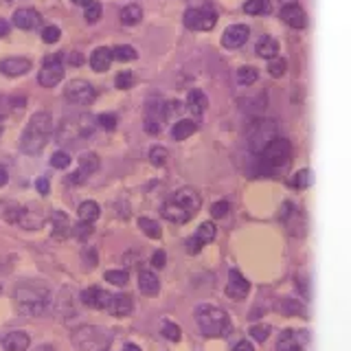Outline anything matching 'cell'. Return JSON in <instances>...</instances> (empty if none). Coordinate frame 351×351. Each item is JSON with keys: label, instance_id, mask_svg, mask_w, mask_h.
<instances>
[{"label": "cell", "instance_id": "obj_1", "mask_svg": "<svg viewBox=\"0 0 351 351\" xmlns=\"http://www.w3.org/2000/svg\"><path fill=\"white\" fill-rule=\"evenodd\" d=\"M14 299H16V307L25 316H42V314H47V310L51 307L53 294L49 288H44L40 283L25 281L16 285Z\"/></svg>", "mask_w": 351, "mask_h": 351}, {"label": "cell", "instance_id": "obj_2", "mask_svg": "<svg viewBox=\"0 0 351 351\" xmlns=\"http://www.w3.org/2000/svg\"><path fill=\"white\" fill-rule=\"evenodd\" d=\"M200 193L191 189V186H184V189H178L162 204V217L171 224H186L200 211Z\"/></svg>", "mask_w": 351, "mask_h": 351}, {"label": "cell", "instance_id": "obj_3", "mask_svg": "<svg viewBox=\"0 0 351 351\" xmlns=\"http://www.w3.org/2000/svg\"><path fill=\"white\" fill-rule=\"evenodd\" d=\"M193 318H195L197 329H200V334L206 338H224L230 332V318L222 307H217V305H211V303L197 305Z\"/></svg>", "mask_w": 351, "mask_h": 351}, {"label": "cell", "instance_id": "obj_4", "mask_svg": "<svg viewBox=\"0 0 351 351\" xmlns=\"http://www.w3.org/2000/svg\"><path fill=\"white\" fill-rule=\"evenodd\" d=\"M53 134V117L49 112H36L22 132L20 149L25 154H40Z\"/></svg>", "mask_w": 351, "mask_h": 351}, {"label": "cell", "instance_id": "obj_5", "mask_svg": "<svg viewBox=\"0 0 351 351\" xmlns=\"http://www.w3.org/2000/svg\"><path fill=\"white\" fill-rule=\"evenodd\" d=\"M110 340L112 336L97 325H84L73 332V345L80 351H108Z\"/></svg>", "mask_w": 351, "mask_h": 351}, {"label": "cell", "instance_id": "obj_6", "mask_svg": "<svg viewBox=\"0 0 351 351\" xmlns=\"http://www.w3.org/2000/svg\"><path fill=\"white\" fill-rule=\"evenodd\" d=\"M290 154H292L290 141L277 136L274 141H270V145H268L266 149L261 152V162L266 165L268 169L283 167V165L290 160Z\"/></svg>", "mask_w": 351, "mask_h": 351}, {"label": "cell", "instance_id": "obj_7", "mask_svg": "<svg viewBox=\"0 0 351 351\" xmlns=\"http://www.w3.org/2000/svg\"><path fill=\"white\" fill-rule=\"evenodd\" d=\"M64 80V64H62V53L49 55L42 64V71L38 75V82L44 88H53Z\"/></svg>", "mask_w": 351, "mask_h": 351}, {"label": "cell", "instance_id": "obj_8", "mask_svg": "<svg viewBox=\"0 0 351 351\" xmlns=\"http://www.w3.org/2000/svg\"><path fill=\"white\" fill-rule=\"evenodd\" d=\"M217 22L215 11L211 9H202V7H193L184 11V27L191 31H211Z\"/></svg>", "mask_w": 351, "mask_h": 351}, {"label": "cell", "instance_id": "obj_9", "mask_svg": "<svg viewBox=\"0 0 351 351\" xmlns=\"http://www.w3.org/2000/svg\"><path fill=\"white\" fill-rule=\"evenodd\" d=\"M95 88L93 84H88L86 80H73L69 82V86L64 88V97L69 99L75 106H88L95 101Z\"/></svg>", "mask_w": 351, "mask_h": 351}, {"label": "cell", "instance_id": "obj_10", "mask_svg": "<svg viewBox=\"0 0 351 351\" xmlns=\"http://www.w3.org/2000/svg\"><path fill=\"white\" fill-rule=\"evenodd\" d=\"M90 134H93V119L84 114V117H77L75 121H64L62 132H60V141L71 143L73 138L90 136Z\"/></svg>", "mask_w": 351, "mask_h": 351}, {"label": "cell", "instance_id": "obj_11", "mask_svg": "<svg viewBox=\"0 0 351 351\" xmlns=\"http://www.w3.org/2000/svg\"><path fill=\"white\" fill-rule=\"evenodd\" d=\"M310 334L303 329H285L277 340V351H307Z\"/></svg>", "mask_w": 351, "mask_h": 351}, {"label": "cell", "instance_id": "obj_12", "mask_svg": "<svg viewBox=\"0 0 351 351\" xmlns=\"http://www.w3.org/2000/svg\"><path fill=\"white\" fill-rule=\"evenodd\" d=\"M274 138L277 136H274L272 121H259V123H255V128H252V132H250V149L255 154H261L270 145V141H274Z\"/></svg>", "mask_w": 351, "mask_h": 351}, {"label": "cell", "instance_id": "obj_13", "mask_svg": "<svg viewBox=\"0 0 351 351\" xmlns=\"http://www.w3.org/2000/svg\"><path fill=\"white\" fill-rule=\"evenodd\" d=\"M213 239H215V224L213 222H204V224L197 226V230L189 239H186L184 250L189 252V255H197V252L202 250V246L211 244Z\"/></svg>", "mask_w": 351, "mask_h": 351}, {"label": "cell", "instance_id": "obj_14", "mask_svg": "<svg viewBox=\"0 0 351 351\" xmlns=\"http://www.w3.org/2000/svg\"><path fill=\"white\" fill-rule=\"evenodd\" d=\"M5 219L11 224H20L22 228L27 230H36L42 226V215H36L29 208H22V206H11L5 211Z\"/></svg>", "mask_w": 351, "mask_h": 351}, {"label": "cell", "instance_id": "obj_15", "mask_svg": "<svg viewBox=\"0 0 351 351\" xmlns=\"http://www.w3.org/2000/svg\"><path fill=\"white\" fill-rule=\"evenodd\" d=\"M250 292V283L246 281V277L239 270H230L228 272V283H226V296L233 301H241L246 299Z\"/></svg>", "mask_w": 351, "mask_h": 351}, {"label": "cell", "instance_id": "obj_16", "mask_svg": "<svg viewBox=\"0 0 351 351\" xmlns=\"http://www.w3.org/2000/svg\"><path fill=\"white\" fill-rule=\"evenodd\" d=\"M248 36H250V29L246 25H230L222 33V47L224 49H230V51L241 49L246 44Z\"/></svg>", "mask_w": 351, "mask_h": 351}, {"label": "cell", "instance_id": "obj_17", "mask_svg": "<svg viewBox=\"0 0 351 351\" xmlns=\"http://www.w3.org/2000/svg\"><path fill=\"white\" fill-rule=\"evenodd\" d=\"M80 299H82L84 305L93 307V310H108L110 299H112V296H110L106 290H101V288H97V285H93V288H88V290H84V292L80 294Z\"/></svg>", "mask_w": 351, "mask_h": 351}, {"label": "cell", "instance_id": "obj_18", "mask_svg": "<svg viewBox=\"0 0 351 351\" xmlns=\"http://www.w3.org/2000/svg\"><path fill=\"white\" fill-rule=\"evenodd\" d=\"M162 121H165V104H160V101L147 104V110H145V132L147 134H158Z\"/></svg>", "mask_w": 351, "mask_h": 351}, {"label": "cell", "instance_id": "obj_19", "mask_svg": "<svg viewBox=\"0 0 351 351\" xmlns=\"http://www.w3.org/2000/svg\"><path fill=\"white\" fill-rule=\"evenodd\" d=\"M281 20L292 29H305L307 27V14L303 11V7H299L296 3L292 5H283L281 9Z\"/></svg>", "mask_w": 351, "mask_h": 351}, {"label": "cell", "instance_id": "obj_20", "mask_svg": "<svg viewBox=\"0 0 351 351\" xmlns=\"http://www.w3.org/2000/svg\"><path fill=\"white\" fill-rule=\"evenodd\" d=\"M31 71V60L27 58H7L0 62V73L5 77H20Z\"/></svg>", "mask_w": 351, "mask_h": 351}, {"label": "cell", "instance_id": "obj_21", "mask_svg": "<svg viewBox=\"0 0 351 351\" xmlns=\"http://www.w3.org/2000/svg\"><path fill=\"white\" fill-rule=\"evenodd\" d=\"M40 22H42V18L36 9L25 7V9H18L14 14V25L22 31H33L36 27H40Z\"/></svg>", "mask_w": 351, "mask_h": 351}, {"label": "cell", "instance_id": "obj_22", "mask_svg": "<svg viewBox=\"0 0 351 351\" xmlns=\"http://www.w3.org/2000/svg\"><path fill=\"white\" fill-rule=\"evenodd\" d=\"M108 310L117 318H125L132 314V310H134V301H132L130 294H114L112 299H110Z\"/></svg>", "mask_w": 351, "mask_h": 351}, {"label": "cell", "instance_id": "obj_23", "mask_svg": "<svg viewBox=\"0 0 351 351\" xmlns=\"http://www.w3.org/2000/svg\"><path fill=\"white\" fill-rule=\"evenodd\" d=\"M31 345V338L27 332H9L3 338V349L5 351H27Z\"/></svg>", "mask_w": 351, "mask_h": 351}, {"label": "cell", "instance_id": "obj_24", "mask_svg": "<svg viewBox=\"0 0 351 351\" xmlns=\"http://www.w3.org/2000/svg\"><path fill=\"white\" fill-rule=\"evenodd\" d=\"M112 60H114L112 49L99 47L90 55V66H93V71H97V73H106L110 69V64H112Z\"/></svg>", "mask_w": 351, "mask_h": 351}, {"label": "cell", "instance_id": "obj_25", "mask_svg": "<svg viewBox=\"0 0 351 351\" xmlns=\"http://www.w3.org/2000/svg\"><path fill=\"white\" fill-rule=\"evenodd\" d=\"M51 226H53V235L58 237V239H64V237H69L73 233L71 219H69V215L62 213V211H53V215H51Z\"/></svg>", "mask_w": 351, "mask_h": 351}, {"label": "cell", "instance_id": "obj_26", "mask_svg": "<svg viewBox=\"0 0 351 351\" xmlns=\"http://www.w3.org/2000/svg\"><path fill=\"white\" fill-rule=\"evenodd\" d=\"M255 53L259 55V58L263 60H274V58H279V42L270 38V36H261L259 42H257V47H255Z\"/></svg>", "mask_w": 351, "mask_h": 351}, {"label": "cell", "instance_id": "obj_27", "mask_svg": "<svg viewBox=\"0 0 351 351\" xmlns=\"http://www.w3.org/2000/svg\"><path fill=\"white\" fill-rule=\"evenodd\" d=\"M138 290H141L143 294H147V296L158 294V290H160V281H158L156 274H154L152 270H141V272H138Z\"/></svg>", "mask_w": 351, "mask_h": 351}, {"label": "cell", "instance_id": "obj_28", "mask_svg": "<svg viewBox=\"0 0 351 351\" xmlns=\"http://www.w3.org/2000/svg\"><path fill=\"white\" fill-rule=\"evenodd\" d=\"M206 106H208V99L202 90H197V88H193V90L186 95V110H189L191 114H195V117L204 114Z\"/></svg>", "mask_w": 351, "mask_h": 351}, {"label": "cell", "instance_id": "obj_29", "mask_svg": "<svg viewBox=\"0 0 351 351\" xmlns=\"http://www.w3.org/2000/svg\"><path fill=\"white\" fill-rule=\"evenodd\" d=\"M195 130H197V123L193 119H180V121H176L173 128H171V138L173 141H186L191 134H195Z\"/></svg>", "mask_w": 351, "mask_h": 351}, {"label": "cell", "instance_id": "obj_30", "mask_svg": "<svg viewBox=\"0 0 351 351\" xmlns=\"http://www.w3.org/2000/svg\"><path fill=\"white\" fill-rule=\"evenodd\" d=\"M77 215H80V222L93 224L95 219L101 215V208H99V204L95 200H86V202L80 204V208H77Z\"/></svg>", "mask_w": 351, "mask_h": 351}, {"label": "cell", "instance_id": "obj_31", "mask_svg": "<svg viewBox=\"0 0 351 351\" xmlns=\"http://www.w3.org/2000/svg\"><path fill=\"white\" fill-rule=\"evenodd\" d=\"M143 18V9L138 5H128L121 9V22H123L125 27H134L138 25Z\"/></svg>", "mask_w": 351, "mask_h": 351}, {"label": "cell", "instance_id": "obj_32", "mask_svg": "<svg viewBox=\"0 0 351 351\" xmlns=\"http://www.w3.org/2000/svg\"><path fill=\"white\" fill-rule=\"evenodd\" d=\"M244 11L250 16H266L272 11V5H270V0H246Z\"/></svg>", "mask_w": 351, "mask_h": 351}, {"label": "cell", "instance_id": "obj_33", "mask_svg": "<svg viewBox=\"0 0 351 351\" xmlns=\"http://www.w3.org/2000/svg\"><path fill=\"white\" fill-rule=\"evenodd\" d=\"M80 169L86 173V176H90L99 169V156L93 152H86L82 154V158H80Z\"/></svg>", "mask_w": 351, "mask_h": 351}, {"label": "cell", "instance_id": "obj_34", "mask_svg": "<svg viewBox=\"0 0 351 351\" xmlns=\"http://www.w3.org/2000/svg\"><path fill=\"white\" fill-rule=\"evenodd\" d=\"M112 55H114V60H119V62H132V60L138 58L136 49L130 47V44H119V47L112 49Z\"/></svg>", "mask_w": 351, "mask_h": 351}, {"label": "cell", "instance_id": "obj_35", "mask_svg": "<svg viewBox=\"0 0 351 351\" xmlns=\"http://www.w3.org/2000/svg\"><path fill=\"white\" fill-rule=\"evenodd\" d=\"M259 80V71L252 69V66H241V69L237 71V82L241 86H252Z\"/></svg>", "mask_w": 351, "mask_h": 351}, {"label": "cell", "instance_id": "obj_36", "mask_svg": "<svg viewBox=\"0 0 351 351\" xmlns=\"http://www.w3.org/2000/svg\"><path fill=\"white\" fill-rule=\"evenodd\" d=\"M138 228L145 233L147 237H152V239H158L160 237V226H158V222H154V219H149V217H141L138 219Z\"/></svg>", "mask_w": 351, "mask_h": 351}, {"label": "cell", "instance_id": "obj_37", "mask_svg": "<svg viewBox=\"0 0 351 351\" xmlns=\"http://www.w3.org/2000/svg\"><path fill=\"white\" fill-rule=\"evenodd\" d=\"M279 307H281V312L285 316H301L303 314V305L296 299H283Z\"/></svg>", "mask_w": 351, "mask_h": 351}, {"label": "cell", "instance_id": "obj_38", "mask_svg": "<svg viewBox=\"0 0 351 351\" xmlns=\"http://www.w3.org/2000/svg\"><path fill=\"white\" fill-rule=\"evenodd\" d=\"M167 158H169V152L165 147L156 145L149 149V160H152V165H156V167H162V165L167 162Z\"/></svg>", "mask_w": 351, "mask_h": 351}, {"label": "cell", "instance_id": "obj_39", "mask_svg": "<svg viewBox=\"0 0 351 351\" xmlns=\"http://www.w3.org/2000/svg\"><path fill=\"white\" fill-rule=\"evenodd\" d=\"M101 14H104L101 5H99V3H90V5L86 7V11H84V18H86L88 25H95V22L101 20Z\"/></svg>", "mask_w": 351, "mask_h": 351}, {"label": "cell", "instance_id": "obj_40", "mask_svg": "<svg viewBox=\"0 0 351 351\" xmlns=\"http://www.w3.org/2000/svg\"><path fill=\"white\" fill-rule=\"evenodd\" d=\"M160 334L165 336V338H167V340H173V343H176V340H180V327L178 325H176V323H171V321H162V327H160Z\"/></svg>", "mask_w": 351, "mask_h": 351}, {"label": "cell", "instance_id": "obj_41", "mask_svg": "<svg viewBox=\"0 0 351 351\" xmlns=\"http://www.w3.org/2000/svg\"><path fill=\"white\" fill-rule=\"evenodd\" d=\"M104 279L112 285H125L128 283V272L125 270H108L104 274Z\"/></svg>", "mask_w": 351, "mask_h": 351}, {"label": "cell", "instance_id": "obj_42", "mask_svg": "<svg viewBox=\"0 0 351 351\" xmlns=\"http://www.w3.org/2000/svg\"><path fill=\"white\" fill-rule=\"evenodd\" d=\"M132 84H134V75H132V71H121L114 80V86L121 88V90H128V88H132Z\"/></svg>", "mask_w": 351, "mask_h": 351}, {"label": "cell", "instance_id": "obj_43", "mask_svg": "<svg viewBox=\"0 0 351 351\" xmlns=\"http://www.w3.org/2000/svg\"><path fill=\"white\" fill-rule=\"evenodd\" d=\"M285 69H288V64H285L283 58H274V60L268 62V73H270L272 77H283Z\"/></svg>", "mask_w": 351, "mask_h": 351}, {"label": "cell", "instance_id": "obj_44", "mask_svg": "<svg viewBox=\"0 0 351 351\" xmlns=\"http://www.w3.org/2000/svg\"><path fill=\"white\" fill-rule=\"evenodd\" d=\"M310 182H312V171L310 169H301L292 180V184L296 186V189H305V186H310Z\"/></svg>", "mask_w": 351, "mask_h": 351}, {"label": "cell", "instance_id": "obj_45", "mask_svg": "<svg viewBox=\"0 0 351 351\" xmlns=\"http://www.w3.org/2000/svg\"><path fill=\"white\" fill-rule=\"evenodd\" d=\"M60 36H62V31H60V27H55V25L42 29V40L47 42V44H55V42L60 40Z\"/></svg>", "mask_w": 351, "mask_h": 351}, {"label": "cell", "instance_id": "obj_46", "mask_svg": "<svg viewBox=\"0 0 351 351\" xmlns=\"http://www.w3.org/2000/svg\"><path fill=\"white\" fill-rule=\"evenodd\" d=\"M51 165L55 169H66L71 165V156L66 152H55L53 158H51Z\"/></svg>", "mask_w": 351, "mask_h": 351}, {"label": "cell", "instance_id": "obj_47", "mask_svg": "<svg viewBox=\"0 0 351 351\" xmlns=\"http://www.w3.org/2000/svg\"><path fill=\"white\" fill-rule=\"evenodd\" d=\"M97 123L101 125L104 130H114L117 123H119V119H117V114L106 112V114H99V117H97Z\"/></svg>", "mask_w": 351, "mask_h": 351}, {"label": "cell", "instance_id": "obj_48", "mask_svg": "<svg viewBox=\"0 0 351 351\" xmlns=\"http://www.w3.org/2000/svg\"><path fill=\"white\" fill-rule=\"evenodd\" d=\"M250 336L259 340V343H263L268 336H270V325H252L250 327Z\"/></svg>", "mask_w": 351, "mask_h": 351}, {"label": "cell", "instance_id": "obj_49", "mask_svg": "<svg viewBox=\"0 0 351 351\" xmlns=\"http://www.w3.org/2000/svg\"><path fill=\"white\" fill-rule=\"evenodd\" d=\"M90 233H93V224H88V222H80L77 226H73V235H77L80 239H86Z\"/></svg>", "mask_w": 351, "mask_h": 351}, {"label": "cell", "instance_id": "obj_50", "mask_svg": "<svg viewBox=\"0 0 351 351\" xmlns=\"http://www.w3.org/2000/svg\"><path fill=\"white\" fill-rule=\"evenodd\" d=\"M228 202L226 200H222V202H215L213 206H211V215L213 217H226L228 215Z\"/></svg>", "mask_w": 351, "mask_h": 351}, {"label": "cell", "instance_id": "obj_51", "mask_svg": "<svg viewBox=\"0 0 351 351\" xmlns=\"http://www.w3.org/2000/svg\"><path fill=\"white\" fill-rule=\"evenodd\" d=\"M165 263H167V255H165V250H156L152 255V266L154 268H165Z\"/></svg>", "mask_w": 351, "mask_h": 351}, {"label": "cell", "instance_id": "obj_52", "mask_svg": "<svg viewBox=\"0 0 351 351\" xmlns=\"http://www.w3.org/2000/svg\"><path fill=\"white\" fill-rule=\"evenodd\" d=\"M36 189H38L42 195H47V193H49V189H51V184H49V180H47V178H40V180L36 182Z\"/></svg>", "mask_w": 351, "mask_h": 351}, {"label": "cell", "instance_id": "obj_53", "mask_svg": "<svg viewBox=\"0 0 351 351\" xmlns=\"http://www.w3.org/2000/svg\"><path fill=\"white\" fill-rule=\"evenodd\" d=\"M86 178H88V176H86L82 169H80V171H75V173H71V182H73V184H80V182H84Z\"/></svg>", "mask_w": 351, "mask_h": 351}, {"label": "cell", "instance_id": "obj_54", "mask_svg": "<svg viewBox=\"0 0 351 351\" xmlns=\"http://www.w3.org/2000/svg\"><path fill=\"white\" fill-rule=\"evenodd\" d=\"M233 351H255V347H252V345L248 343V340H239Z\"/></svg>", "mask_w": 351, "mask_h": 351}, {"label": "cell", "instance_id": "obj_55", "mask_svg": "<svg viewBox=\"0 0 351 351\" xmlns=\"http://www.w3.org/2000/svg\"><path fill=\"white\" fill-rule=\"evenodd\" d=\"M5 36H9V22L0 18V38H5Z\"/></svg>", "mask_w": 351, "mask_h": 351}, {"label": "cell", "instance_id": "obj_56", "mask_svg": "<svg viewBox=\"0 0 351 351\" xmlns=\"http://www.w3.org/2000/svg\"><path fill=\"white\" fill-rule=\"evenodd\" d=\"M69 62H71V64H75V66H80V64L84 62V58H82L80 53H71V55H69Z\"/></svg>", "mask_w": 351, "mask_h": 351}, {"label": "cell", "instance_id": "obj_57", "mask_svg": "<svg viewBox=\"0 0 351 351\" xmlns=\"http://www.w3.org/2000/svg\"><path fill=\"white\" fill-rule=\"evenodd\" d=\"M7 182H9V173L5 167H0V186H5Z\"/></svg>", "mask_w": 351, "mask_h": 351}, {"label": "cell", "instance_id": "obj_58", "mask_svg": "<svg viewBox=\"0 0 351 351\" xmlns=\"http://www.w3.org/2000/svg\"><path fill=\"white\" fill-rule=\"evenodd\" d=\"M71 3H73V5H77V7H88V5L93 3V0H71Z\"/></svg>", "mask_w": 351, "mask_h": 351}, {"label": "cell", "instance_id": "obj_59", "mask_svg": "<svg viewBox=\"0 0 351 351\" xmlns=\"http://www.w3.org/2000/svg\"><path fill=\"white\" fill-rule=\"evenodd\" d=\"M123 351H141V347H136V345H132V343H130V345L123 347Z\"/></svg>", "mask_w": 351, "mask_h": 351}, {"label": "cell", "instance_id": "obj_60", "mask_svg": "<svg viewBox=\"0 0 351 351\" xmlns=\"http://www.w3.org/2000/svg\"><path fill=\"white\" fill-rule=\"evenodd\" d=\"M36 351H55V347H51V345H42V347H38Z\"/></svg>", "mask_w": 351, "mask_h": 351}, {"label": "cell", "instance_id": "obj_61", "mask_svg": "<svg viewBox=\"0 0 351 351\" xmlns=\"http://www.w3.org/2000/svg\"><path fill=\"white\" fill-rule=\"evenodd\" d=\"M281 3H283V5H292V3H294V0H281Z\"/></svg>", "mask_w": 351, "mask_h": 351}, {"label": "cell", "instance_id": "obj_62", "mask_svg": "<svg viewBox=\"0 0 351 351\" xmlns=\"http://www.w3.org/2000/svg\"><path fill=\"white\" fill-rule=\"evenodd\" d=\"M0 134H3V123H0Z\"/></svg>", "mask_w": 351, "mask_h": 351}]
</instances>
